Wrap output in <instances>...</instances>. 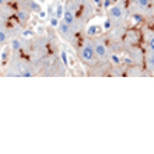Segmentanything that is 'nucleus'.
Here are the masks:
<instances>
[{
    "label": "nucleus",
    "mask_w": 154,
    "mask_h": 154,
    "mask_svg": "<svg viewBox=\"0 0 154 154\" xmlns=\"http://www.w3.org/2000/svg\"><path fill=\"white\" fill-rule=\"evenodd\" d=\"M73 13L76 17L74 29H83L95 14V6L91 0H73Z\"/></svg>",
    "instance_id": "1"
},
{
    "label": "nucleus",
    "mask_w": 154,
    "mask_h": 154,
    "mask_svg": "<svg viewBox=\"0 0 154 154\" xmlns=\"http://www.w3.org/2000/svg\"><path fill=\"white\" fill-rule=\"evenodd\" d=\"M17 8H24L29 13H38L41 10V6L35 0H16Z\"/></svg>",
    "instance_id": "6"
},
{
    "label": "nucleus",
    "mask_w": 154,
    "mask_h": 154,
    "mask_svg": "<svg viewBox=\"0 0 154 154\" xmlns=\"http://www.w3.org/2000/svg\"><path fill=\"white\" fill-rule=\"evenodd\" d=\"M24 48V44H23V39L18 37H13L11 38V49L13 52H18Z\"/></svg>",
    "instance_id": "9"
},
{
    "label": "nucleus",
    "mask_w": 154,
    "mask_h": 154,
    "mask_svg": "<svg viewBox=\"0 0 154 154\" xmlns=\"http://www.w3.org/2000/svg\"><path fill=\"white\" fill-rule=\"evenodd\" d=\"M2 24H3V23H0V29H2Z\"/></svg>",
    "instance_id": "16"
},
{
    "label": "nucleus",
    "mask_w": 154,
    "mask_h": 154,
    "mask_svg": "<svg viewBox=\"0 0 154 154\" xmlns=\"http://www.w3.org/2000/svg\"><path fill=\"white\" fill-rule=\"evenodd\" d=\"M10 34H8V31L7 29H4V28H2L0 29V45H6L10 41Z\"/></svg>",
    "instance_id": "10"
},
{
    "label": "nucleus",
    "mask_w": 154,
    "mask_h": 154,
    "mask_svg": "<svg viewBox=\"0 0 154 154\" xmlns=\"http://www.w3.org/2000/svg\"><path fill=\"white\" fill-rule=\"evenodd\" d=\"M38 2H41V3H44V2H46V0H38Z\"/></svg>",
    "instance_id": "15"
},
{
    "label": "nucleus",
    "mask_w": 154,
    "mask_h": 154,
    "mask_svg": "<svg viewBox=\"0 0 154 154\" xmlns=\"http://www.w3.org/2000/svg\"><path fill=\"white\" fill-rule=\"evenodd\" d=\"M133 6L136 13L146 14L149 10H153V0H133Z\"/></svg>",
    "instance_id": "7"
},
{
    "label": "nucleus",
    "mask_w": 154,
    "mask_h": 154,
    "mask_svg": "<svg viewBox=\"0 0 154 154\" xmlns=\"http://www.w3.org/2000/svg\"><path fill=\"white\" fill-rule=\"evenodd\" d=\"M79 57L83 65L91 67L93 65L97 63V56H95V51H94V44H93V38L85 35L81 41L80 45V51H79Z\"/></svg>",
    "instance_id": "2"
},
{
    "label": "nucleus",
    "mask_w": 154,
    "mask_h": 154,
    "mask_svg": "<svg viewBox=\"0 0 154 154\" xmlns=\"http://www.w3.org/2000/svg\"><path fill=\"white\" fill-rule=\"evenodd\" d=\"M93 38L94 44V51H95V56H97L98 62H108V56H109V44L106 42V38L104 35H95Z\"/></svg>",
    "instance_id": "4"
},
{
    "label": "nucleus",
    "mask_w": 154,
    "mask_h": 154,
    "mask_svg": "<svg viewBox=\"0 0 154 154\" xmlns=\"http://www.w3.org/2000/svg\"><path fill=\"white\" fill-rule=\"evenodd\" d=\"M91 2L94 3V6H102V2H104V0H91Z\"/></svg>",
    "instance_id": "13"
},
{
    "label": "nucleus",
    "mask_w": 154,
    "mask_h": 154,
    "mask_svg": "<svg viewBox=\"0 0 154 154\" xmlns=\"http://www.w3.org/2000/svg\"><path fill=\"white\" fill-rule=\"evenodd\" d=\"M14 16H16L17 21H18L21 25H25L29 20V11H27L24 8H17L16 13H14Z\"/></svg>",
    "instance_id": "8"
},
{
    "label": "nucleus",
    "mask_w": 154,
    "mask_h": 154,
    "mask_svg": "<svg viewBox=\"0 0 154 154\" xmlns=\"http://www.w3.org/2000/svg\"><path fill=\"white\" fill-rule=\"evenodd\" d=\"M106 18H109L112 25H125V21L129 16V8L123 2H118L108 8Z\"/></svg>",
    "instance_id": "3"
},
{
    "label": "nucleus",
    "mask_w": 154,
    "mask_h": 154,
    "mask_svg": "<svg viewBox=\"0 0 154 154\" xmlns=\"http://www.w3.org/2000/svg\"><path fill=\"white\" fill-rule=\"evenodd\" d=\"M8 0H0V6H4V4H7Z\"/></svg>",
    "instance_id": "14"
},
{
    "label": "nucleus",
    "mask_w": 154,
    "mask_h": 154,
    "mask_svg": "<svg viewBox=\"0 0 154 154\" xmlns=\"http://www.w3.org/2000/svg\"><path fill=\"white\" fill-rule=\"evenodd\" d=\"M62 59H63V63L67 65V55H66V52H62Z\"/></svg>",
    "instance_id": "12"
},
{
    "label": "nucleus",
    "mask_w": 154,
    "mask_h": 154,
    "mask_svg": "<svg viewBox=\"0 0 154 154\" xmlns=\"http://www.w3.org/2000/svg\"><path fill=\"white\" fill-rule=\"evenodd\" d=\"M100 32H101V29H100V27H97V25H91V27H88V29H87V35H88V37L100 35Z\"/></svg>",
    "instance_id": "11"
},
{
    "label": "nucleus",
    "mask_w": 154,
    "mask_h": 154,
    "mask_svg": "<svg viewBox=\"0 0 154 154\" xmlns=\"http://www.w3.org/2000/svg\"><path fill=\"white\" fill-rule=\"evenodd\" d=\"M57 29H59V35H60L66 42H72V44H73L74 41L79 38V37H76V32H77L76 29H74L72 25H67L63 20L59 21V24H57Z\"/></svg>",
    "instance_id": "5"
}]
</instances>
